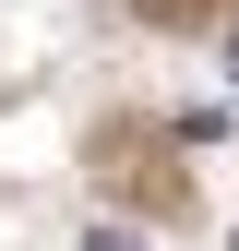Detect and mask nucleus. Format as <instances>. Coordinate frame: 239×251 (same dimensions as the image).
<instances>
[{"mask_svg": "<svg viewBox=\"0 0 239 251\" xmlns=\"http://www.w3.org/2000/svg\"><path fill=\"white\" fill-rule=\"evenodd\" d=\"M84 251H143V227H96V239H84Z\"/></svg>", "mask_w": 239, "mask_h": 251, "instance_id": "f257e3e1", "label": "nucleus"}]
</instances>
